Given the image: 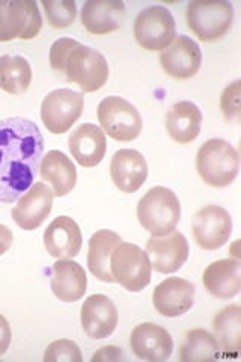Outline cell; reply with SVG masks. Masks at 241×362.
I'll return each mask as SVG.
<instances>
[{"mask_svg": "<svg viewBox=\"0 0 241 362\" xmlns=\"http://www.w3.org/2000/svg\"><path fill=\"white\" fill-rule=\"evenodd\" d=\"M53 199L54 194L52 187L42 181H37L17 199L11 216L21 230L33 231L49 218L53 209Z\"/></svg>", "mask_w": 241, "mask_h": 362, "instance_id": "obj_12", "label": "cell"}, {"mask_svg": "<svg viewBox=\"0 0 241 362\" xmlns=\"http://www.w3.org/2000/svg\"><path fill=\"white\" fill-rule=\"evenodd\" d=\"M42 28V17L33 0H0V42L33 40Z\"/></svg>", "mask_w": 241, "mask_h": 362, "instance_id": "obj_8", "label": "cell"}, {"mask_svg": "<svg viewBox=\"0 0 241 362\" xmlns=\"http://www.w3.org/2000/svg\"><path fill=\"white\" fill-rule=\"evenodd\" d=\"M151 262L146 251L134 243L121 242L110 255V272L113 281L125 290L139 293L151 282Z\"/></svg>", "mask_w": 241, "mask_h": 362, "instance_id": "obj_5", "label": "cell"}, {"mask_svg": "<svg viewBox=\"0 0 241 362\" xmlns=\"http://www.w3.org/2000/svg\"><path fill=\"white\" fill-rule=\"evenodd\" d=\"M110 177L113 185L124 194H134L148 178L146 158L136 150H119L110 162Z\"/></svg>", "mask_w": 241, "mask_h": 362, "instance_id": "obj_20", "label": "cell"}, {"mask_svg": "<svg viewBox=\"0 0 241 362\" xmlns=\"http://www.w3.org/2000/svg\"><path fill=\"white\" fill-rule=\"evenodd\" d=\"M233 21L234 6L228 0H192L187 5V25L204 42L222 40Z\"/></svg>", "mask_w": 241, "mask_h": 362, "instance_id": "obj_4", "label": "cell"}, {"mask_svg": "<svg viewBox=\"0 0 241 362\" xmlns=\"http://www.w3.org/2000/svg\"><path fill=\"white\" fill-rule=\"evenodd\" d=\"M125 5L121 0H88L80 18L85 29L94 35H107L121 28Z\"/></svg>", "mask_w": 241, "mask_h": 362, "instance_id": "obj_23", "label": "cell"}, {"mask_svg": "<svg viewBox=\"0 0 241 362\" xmlns=\"http://www.w3.org/2000/svg\"><path fill=\"white\" fill-rule=\"evenodd\" d=\"M85 97L70 88L54 89L41 103V121L53 134H64L82 117Z\"/></svg>", "mask_w": 241, "mask_h": 362, "instance_id": "obj_9", "label": "cell"}, {"mask_svg": "<svg viewBox=\"0 0 241 362\" xmlns=\"http://www.w3.org/2000/svg\"><path fill=\"white\" fill-rule=\"evenodd\" d=\"M122 242L121 235L112 230H100L90 235L88 249V267L97 279L112 284L110 255L113 249Z\"/></svg>", "mask_w": 241, "mask_h": 362, "instance_id": "obj_26", "label": "cell"}, {"mask_svg": "<svg viewBox=\"0 0 241 362\" xmlns=\"http://www.w3.org/2000/svg\"><path fill=\"white\" fill-rule=\"evenodd\" d=\"M97 115L101 130L118 142H131L142 133V115L130 101L122 97L110 95L102 98Z\"/></svg>", "mask_w": 241, "mask_h": 362, "instance_id": "obj_6", "label": "cell"}, {"mask_svg": "<svg viewBox=\"0 0 241 362\" xmlns=\"http://www.w3.org/2000/svg\"><path fill=\"white\" fill-rule=\"evenodd\" d=\"M40 177L42 183L50 185L54 197L62 198L71 194L77 185V169L66 154L52 150L44 154L40 163Z\"/></svg>", "mask_w": 241, "mask_h": 362, "instance_id": "obj_22", "label": "cell"}, {"mask_svg": "<svg viewBox=\"0 0 241 362\" xmlns=\"http://www.w3.org/2000/svg\"><path fill=\"white\" fill-rule=\"evenodd\" d=\"M49 25L54 29H66L76 21L77 5L74 0H42Z\"/></svg>", "mask_w": 241, "mask_h": 362, "instance_id": "obj_30", "label": "cell"}, {"mask_svg": "<svg viewBox=\"0 0 241 362\" xmlns=\"http://www.w3.org/2000/svg\"><path fill=\"white\" fill-rule=\"evenodd\" d=\"M13 339V331H11L9 322L4 314H0V356H4L11 346Z\"/></svg>", "mask_w": 241, "mask_h": 362, "instance_id": "obj_35", "label": "cell"}, {"mask_svg": "<svg viewBox=\"0 0 241 362\" xmlns=\"http://www.w3.org/2000/svg\"><path fill=\"white\" fill-rule=\"evenodd\" d=\"M222 349L216 337L198 327L186 334L184 344L180 349V361L182 362H208L221 359Z\"/></svg>", "mask_w": 241, "mask_h": 362, "instance_id": "obj_29", "label": "cell"}, {"mask_svg": "<svg viewBox=\"0 0 241 362\" xmlns=\"http://www.w3.org/2000/svg\"><path fill=\"white\" fill-rule=\"evenodd\" d=\"M117 305L105 294L89 296L80 310V322L85 334L93 339L109 338L118 326Z\"/></svg>", "mask_w": 241, "mask_h": 362, "instance_id": "obj_16", "label": "cell"}, {"mask_svg": "<svg viewBox=\"0 0 241 362\" xmlns=\"http://www.w3.org/2000/svg\"><path fill=\"white\" fill-rule=\"evenodd\" d=\"M137 219L154 237L175 231L181 219V204L175 192L165 186L149 189L137 204Z\"/></svg>", "mask_w": 241, "mask_h": 362, "instance_id": "obj_2", "label": "cell"}, {"mask_svg": "<svg viewBox=\"0 0 241 362\" xmlns=\"http://www.w3.org/2000/svg\"><path fill=\"white\" fill-rule=\"evenodd\" d=\"M160 64L166 74L180 81L196 76L202 65V50L187 35H177L174 42L160 54Z\"/></svg>", "mask_w": 241, "mask_h": 362, "instance_id": "obj_15", "label": "cell"}, {"mask_svg": "<svg viewBox=\"0 0 241 362\" xmlns=\"http://www.w3.org/2000/svg\"><path fill=\"white\" fill-rule=\"evenodd\" d=\"M65 74L83 93H95L109 81V64L98 50L80 44L68 56Z\"/></svg>", "mask_w": 241, "mask_h": 362, "instance_id": "obj_10", "label": "cell"}, {"mask_svg": "<svg viewBox=\"0 0 241 362\" xmlns=\"http://www.w3.org/2000/svg\"><path fill=\"white\" fill-rule=\"evenodd\" d=\"M194 242L205 251L225 246L233 234V218L229 211L216 204L199 209L192 222Z\"/></svg>", "mask_w": 241, "mask_h": 362, "instance_id": "obj_11", "label": "cell"}, {"mask_svg": "<svg viewBox=\"0 0 241 362\" xmlns=\"http://www.w3.org/2000/svg\"><path fill=\"white\" fill-rule=\"evenodd\" d=\"M177 37V23L165 6H148L134 20V38L142 49L160 52L167 49Z\"/></svg>", "mask_w": 241, "mask_h": 362, "instance_id": "obj_7", "label": "cell"}, {"mask_svg": "<svg viewBox=\"0 0 241 362\" xmlns=\"http://www.w3.org/2000/svg\"><path fill=\"white\" fill-rule=\"evenodd\" d=\"M204 286L217 299H233L241 290V262L238 258L217 259L204 272Z\"/></svg>", "mask_w": 241, "mask_h": 362, "instance_id": "obj_24", "label": "cell"}, {"mask_svg": "<svg viewBox=\"0 0 241 362\" xmlns=\"http://www.w3.org/2000/svg\"><path fill=\"white\" fill-rule=\"evenodd\" d=\"M213 332L222 352L237 356L241 350V308L229 305L214 315Z\"/></svg>", "mask_w": 241, "mask_h": 362, "instance_id": "obj_27", "label": "cell"}, {"mask_svg": "<svg viewBox=\"0 0 241 362\" xmlns=\"http://www.w3.org/2000/svg\"><path fill=\"white\" fill-rule=\"evenodd\" d=\"M196 299V287L190 281L178 276L165 279L153 293V305L155 311L169 319L189 313Z\"/></svg>", "mask_w": 241, "mask_h": 362, "instance_id": "obj_14", "label": "cell"}, {"mask_svg": "<svg viewBox=\"0 0 241 362\" xmlns=\"http://www.w3.org/2000/svg\"><path fill=\"white\" fill-rule=\"evenodd\" d=\"M32 83V66L23 56H0V89L11 95L25 94Z\"/></svg>", "mask_w": 241, "mask_h": 362, "instance_id": "obj_28", "label": "cell"}, {"mask_svg": "<svg viewBox=\"0 0 241 362\" xmlns=\"http://www.w3.org/2000/svg\"><path fill=\"white\" fill-rule=\"evenodd\" d=\"M146 254L154 270L158 274H175L186 264L190 254L186 235L180 231H172L167 235L154 237L146 242Z\"/></svg>", "mask_w": 241, "mask_h": 362, "instance_id": "obj_13", "label": "cell"}, {"mask_svg": "<svg viewBox=\"0 0 241 362\" xmlns=\"http://www.w3.org/2000/svg\"><path fill=\"white\" fill-rule=\"evenodd\" d=\"M133 354L148 362H165L174 350V339L165 327L155 323L137 325L130 337Z\"/></svg>", "mask_w": 241, "mask_h": 362, "instance_id": "obj_17", "label": "cell"}, {"mask_svg": "<svg viewBox=\"0 0 241 362\" xmlns=\"http://www.w3.org/2000/svg\"><path fill=\"white\" fill-rule=\"evenodd\" d=\"M90 361L93 362H121V361H125V355L122 352V349L117 347V346H105L101 347L100 350H97V352L94 354V356L90 358Z\"/></svg>", "mask_w": 241, "mask_h": 362, "instance_id": "obj_34", "label": "cell"}, {"mask_svg": "<svg viewBox=\"0 0 241 362\" xmlns=\"http://www.w3.org/2000/svg\"><path fill=\"white\" fill-rule=\"evenodd\" d=\"M42 156L44 136L35 122L0 119V202H16L35 183Z\"/></svg>", "mask_w": 241, "mask_h": 362, "instance_id": "obj_1", "label": "cell"}, {"mask_svg": "<svg viewBox=\"0 0 241 362\" xmlns=\"http://www.w3.org/2000/svg\"><path fill=\"white\" fill-rule=\"evenodd\" d=\"M196 169L211 187H226L234 183L240 171V154L225 139H210L201 145L196 154Z\"/></svg>", "mask_w": 241, "mask_h": 362, "instance_id": "obj_3", "label": "cell"}, {"mask_svg": "<svg viewBox=\"0 0 241 362\" xmlns=\"http://www.w3.org/2000/svg\"><path fill=\"white\" fill-rule=\"evenodd\" d=\"M50 288L61 302L73 303L82 299L88 288L85 269L74 259H57L52 267Z\"/></svg>", "mask_w": 241, "mask_h": 362, "instance_id": "obj_21", "label": "cell"}, {"mask_svg": "<svg viewBox=\"0 0 241 362\" xmlns=\"http://www.w3.org/2000/svg\"><path fill=\"white\" fill-rule=\"evenodd\" d=\"M82 362L83 356L80 347L73 339H56L45 349L44 362Z\"/></svg>", "mask_w": 241, "mask_h": 362, "instance_id": "obj_31", "label": "cell"}, {"mask_svg": "<svg viewBox=\"0 0 241 362\" xmlns=\"http://www.w3.org/2000/svg\"><path fill=\"white\" fill-rule=\"evenodd\" d=\"M68 148H70L71 156L80 166L95 168L106 157V133L95 124H82L70 134Z\"/></svg>", "mask_w": 241, "mask_h": 362, "instance_id": "obj_19", "label": "cell"}, {"mask_svg": "<svg viewBox=\"0 0 241 362\" xmlns=\"http://www.w3.org/2000/svg\"><path fill=\"white\" fill-rule=\"evenodd\" d=\"M221 109L228 122H238L241 118V81L229 83L221 97Z\"/></svg>", "mask_w": 241, "mask_h": 362, "instance_id": "obj_32", "label": "cell"}, {"mask_svg": "<svg viewBox=\"0 0 241 362\" xmlns=\"http://www.w3.org/2000/svg\"><path fill=\"white\" fill-rule=\"evenodd\" d=\"M44 246L57 259H71L80 254L83 235L73 218L59 216L50 222L44 231Z\"/></svg>", "mask_w": 241, "mask_h": 362, "instance_id": "obj_18", "label": "cell"}, {"mask_svg": "<svg viewBox=\"0 0 241 362\" xmlns=\"http://www.w3.org/2000/svg\"><path fill=\"white\" fill-rule=\"evenodd\" d=\"M80 42L71 38L56 40L50 47V66L57 73H65V65L70 53L78 47Z\"/></svg>", "mask_w": 241, "mask_h": 362, "instance_id": "obj_33", "label": "cell"}, {"mask_svg": "<svg viewBox=\"0 0 241 362\" xmlns=\"http://www.w3.org/2000/svg\"><path fill=\"white\" fill-rule=\"evenodd\" d=\"M14 243V234L6 225L0 223V257L6 254Z\"/></svg>", "mask_w": 241, "mask_h": 362, "instance_id": "obj_36", "label": "cell"}, {"mask_svg": "<svg viewBox=\"0 0 241 362\" xmlns=\"http://www.w3.org/2000/svg\"><path fill=\"white\" fill-rule=\"evenodd\" d=\"M204 115L193 101H178L166 113V130L178 144H190L198 139Z\"/></svg>", "mask_w": 241, "mask_h": 362, "instance_id": "obj_25", "label": "cell"}]
</instances>
